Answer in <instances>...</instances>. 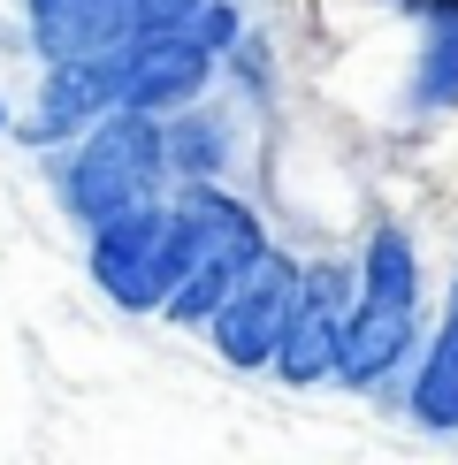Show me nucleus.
<instances>
[{"mask_svg": "<svg viewBox=\"0 0 458 465\" xmlns=\"http://www.w3.org/2000/svg\"><path fill=\"white\" fill-rule=\"evenodd\" d=\"M145 31L138 0H24V38L38 62H85V54H114Z\"/></svg>", "mask_w": 458, "mask_h": 465, "instance_id": "6e6552de", "label": "nucleus"}, {"mask_svg": "<svg viewBox=\"0 0 458 465\" xmlns=\"http://www.w3.org/2000/svg\"><path fill=\"white\" fill-rule=\"evenodd\" d=\"M46 183L76 229H100L114 214H130V206L168 199V183H176L168 176V114L107 107L85 138L46 153Z\"/></svg>", "mask_w": 458, "mask_h": 465, "instance_id": "f257e3e1", "label": "nucleus"}, {"mask_svg": "<svg viewBox=\"0 0 458 465\" xmlns=\"http://www.w3.org/2000/svg\"><path fill=\"white\" fill-rule=\"evenodd\" d=\"M420 24V54L405 76V107L413 114H451L458 107V0H397Z\"/></svg>", "mask_w": 458, "mask_h": 465, "instance_id": "9d476101", "label": "nucleus"}, {"mask_svg": "<svg viewBox=\"0 0 458 465\" xmlns=\"http://www.w3.org/2000/svg\"><path fill=\"white\" fill-rule=\"evenodd\" d=\"M8 130H15V107H8V100H0V138H8Z\"/></svg>", "mask_w": 458, "mask_h": 465, "instance_id": "4468645a", "label": "nucleus"}, {"mask_svg": "<svg viewBox=\"0 0 458 465\" xmlns=\"http://www.w3.org/2000/svg\"><path fill=\"white\" fill-rule=\"evenodd\" d=\"M352 305H359V260H344V252L305 260L298 290H291V321H283V343H275V366H267V374L291 381V390L336 381V351H344Z\"/></svg>", "mask_w": 458, "mask_h": 465, "instance_id": "39448f33", "label": "nucleus"}, {"mask_svg": "<svg viewBox=\"0 0 458 465\" xmlns=\"http://www.w3.org/2000/svg\"><path fill=\"white\" fill-rule=\"evenodd\" d=\"M229 153H237V123H229V114H206L199 100H191L184 114H168V176L176 183L222 176Z\"/></svg>", "mask_w": 458, "mask_h": 465, "instance_id": "f8f14e48", "label": "nucleus"}, {"mask_svg": "<svg viewBox=\"0 0 458 465\" xmlns=\"http://www.w3.org/2000/svg\"><path fill=\"white\" fill-rule=\"evenodd\" d=\"M100 69H107V84H114V107L184 114L191 100H206V92H214L222 54L199 46V38H191V24H184V31H138L130 46L100 54Z\"/></svg>", "mask_w": 458, "mask_h": 465, "instance_id": "423d86ee", "label": "nucleus"}, {"mask_svg": "<svg viewBox=\"0 0 458 465\" xmlns=\"http://www.w3.org/2000/svg\"><path fill=\"white\" fill-rule=\"evenodd\" d=\"M168 222H176V282H168L161 321L206 328L214 305L253 275L275 244H267V229H260L253 206H244L237 191H222V176L176 183V191H168Z\"/></svg>", "mask_w": 458, "mask_h": 465, "instance_id": "f03ea898", "label": "nucleus"}, {"mask_svg": "<svg viewBox=\"0 0 458 465\" xmlns=\"http://www.w3.org/2000/svg\"><path fill=\"white\" fill-rule=\"evenodd\" d=\"M107 107H114V84H107L100 54H85V62H46V76H38V100L15 114L8 138H24L31 153H54V145H69V138H85Z\"/></svg>", "mask_w": 458, "mask_h": 465, "instance_id": "1a4fd4ad", "label": "nucleus"}, {"mask_svg": "<svg viewBox=\"0 0 458 465\" xmlns=\"http://www.w3.org/2000/svg\"><path fill=\"white\" fill-rule=\"evenodd\" d=\"M191 38H199V46H214V54H229V46L244 38V8H237V0H199Z\"/></svg>", "mask_w": 458, "mask_h": 465, "instance_id": "ddd939ff", "label": "nucleus"}, {"mask_svg": "<svg viewBox=\"0 0 458 465\" xmlns=\"http://www.w3.org/2000/svg\"><path fill=\"white\" fill-rule=\"evenodd\" d=\"M291 290H298V252H267V260L244 275L206 321V343H214L222 366L237 374H267L283 343V321H291Z\"/></svg>", "mask_w": 458, "mask_h": 465, "instance_id": "0eeeda50", "label": "nucleus"}, {"mask_svg": "<svg viewBox=\"0 0 458 465\" xmlns=\"http://www.w3.org/2000/svg\"><path fill=\"white\" fill-rule=\"evenodd\" d=\"M85 275L114 313H161L168 282H176V222H168V199L130 206V214L85 229Z\"/></svg>", "mask_w": 458, "mask_h": 465, "instance_id": "20e7f679", "label": "nucleus"}, {"mask_svg": "<svg viewBox=\"0 0 458 465\" xmlns=\"http://www.w3.org/2000/svg\"><path fill=\"white\" fill-rule=\"evenodd\" d=\"M420 351V244L405 222H374L359 237V305L344 321L336 381L344 390H382L405 374Z\"/></svg>", "mask_w": 458, "mask_h": 465, "instance_id": "7ed1b4c3", "label": "nucleus"}, {"mask_svg": "<svg viewBox=\"0 0 458 465\" xmlns=\"http://www.w3.org/2000/svg\"><path fill=\"white\" fill-rule=\"evenodd\" d=\"M405 412L420 435H458V275L443 290V313H435V336L420 351L413 381H405Z\"/></svg>", "mask_w": 458, "mask_h": 465, "instance_id": "9b49d317", "label": "nucleus"}]
</instances>
